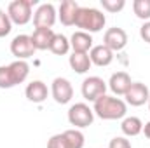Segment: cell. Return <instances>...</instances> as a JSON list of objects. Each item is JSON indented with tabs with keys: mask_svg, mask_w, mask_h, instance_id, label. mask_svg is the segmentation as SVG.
I'll return each instance as SVG.
<instances>
[{
	"mask_svg": "<svg viewBox=\"0 0 150 148\" xmlns=\"http://www.w3.org/2000/svg\"><path fill=\"white\" fill-rule=\"evenodd\" d=\"M47 148H67L65 140H63V134H54V136H51V140L47 141Z\"/></svg>",
	"mask_w": 150,
	"mask_h": 148,
	"instance_id": "cell-27",
	"label": "cell"
},
{
	"mask_svg": "<svg viewBox=\"0 0 150 148\" xmlns=\"http://www.w3.org/2000/svg\"><path fill=\"white\" fill-rule=\"evenodd\" d=\"M56 23V9L52 4H40L33 12V25L35 28H51Z\"/></svg>",
	"mask_w": 150,
	"mask_h": 148,
	"instance_id": "cell-9",
	"label": "cell"
},
{
	"mask_svg": "<svg viewBox=\"0 0 150 148\" xmlns=\"http://www.w3.org/2000/svg\"><path fill=\"white\" fill-rule=\"evenodd\" d=\"M124 5H126L124 0H101V7L107 12H119L124 9Z\"/></svg>",
	"mask_w": 150,
	"mask_h": 148,
	"instance_id": "cell-25",
	"label": "cell"
},
{
	"mask_svg": "<svg viewBox=\"0 0 150 148\" xmlns=\"http://www.w3.org/2000/svg\"><path fill=\"white\" fill-rule=\"evenodd\" d=\"M11 52L19 61H26L28 58H32L35 54V47L32 44V37L30 35H16L11 42Z\"/></svg>",
	"mask_w": 150,
	"mask_h": 148,
	"instance_id": "cell-7",
	"label": "cell"
},
{
	"mask_svg": "<svg viewBox=\"0 0 150 148\" xmlns=\"http://www.w3.org/2000/svg\"><path fill=\"white\" fill-rule=\"evenodd\" d=\"M51 94L58 105H67L74 98V87L68 78L65 77H56L51 84Z\"/></svg>",
	"mask_w": 150,
	"mask_h": 148,
	"instance_id": "cell-6",
	"label": "cell"
},
{
	"mask_svg": "<svg viewBox=\"0 0 150 148\" xmlns=\"http://www.w3.org/2000/svg\"><path fill=\"white\" fill-rule=\"evenodd\" d=\"M77 12H79V4H77V2H74V0H65V2H61L59 12H58L61 25H65V26H74Z\"/></svg>",
	"mask_w": 150,
	"mask_h": 148,
	"instance_id": "cell-15",
	"label": "cell"
},
{
	"mask_svg": "<svg viewBox=\"0 0 150 148\" xmlns=\"http://www.w3.org/2000/svg\"><path fill=\"white\" fill-rule=\"evenodd\" d=\"M93 120H94V111L86 103H75L68 108V122L75 129L89 127L93 124Z\"/></svg>",
	"mask_w": 150,
	"mask_h": 148,
	"instance_id": "cell-4",
	"label": "cell"
},
{
	"mask_svg": "<svg viewBox=\"0 0 150 148\" xmlns=\"http://www.w3.org/2000/svg\"><path fill=\"white\" fill-rule=\"evenodd\" d=\"M14 87V80L11 77L9 66H0V89H11Z\"/></svg>",
	"mask_w": 150,
	"mask_h": 148,
	"instance_id": "cell-24",
	"label": "cell"
},
{
	"mask_svg": "<svg viewBox=\"0 0 150 148\" xmlns=\"http://www.w3.org/2000/svg\"><path fill=\"white\" fill-rule=\"evenodd\" d=\"M93 111L96 117L103 118V120H119L124 118L127 113V105L126 101H122L120 98L115 96H101L100 99L94 101Z\"/></svg>",
	"mask_w": 150,
	"mask_h": 148,
	"instance_id": "cell-1",
	"label": "cell"
},
{
	"mask_svg": "<svg viewBox=\"0 0 150 148\" xmlns=\"http://www.w3.org/2000/svg\"><path fill=\"white\" fill-rule=\"evenodd\" d=\"M35 4H37V0H14V2H11L7 7V14H9L11 21L14 25H21V26L30 23L33 18L32 9Z\"/></svg>",
	"mask_w": 150,
	"mask_h": 148,
	"instance_id": "cell-3",
	"label": "cell"
},
{
	"mask_svg": "<svg viewBox=\"0 0 150 148\" xmlns=\"http://www.w3.org/2000/svg\"><path fill=\"white\" fill-rule=\"evenodd\" d=\"M140 37L143 38L147 44H150V21H145L140 28Z\"/></svg>",
	"mask_w": 150,
	"mask_h": 148,
	"instance_id": "cell-28",
	"label": "cell"
},
{
	"mask_svg": "<svg viewBox=\"0 0 150 148\" xmlns=\"http://www.w3.org/2000/svg\"><path fill=\"white\" fill-rule=\"evenodd\" d=\"M108 148H133V147H131V141L129 140H126L124 136H117V138L110 140Z\"/></svg>",
	"mask_w": 150,
	"mask_h": 148,
	"instance_id": "cell-26",
	"label": "cell"
},
{
	"mask_svg": "<svg viewBox=\"0 0 150 148\" xmlns=\"http://www.w3.org/2000/svg\"><path fill=\"white\" fill-rule=\"evenodd\" d=\"M89 59L96 66H108L113 61V52L103 44L93 45V49L89 51Z\"/></svg>",
	"mask_w": 150,
	"mask_h": 148,
	"instance_id": "cell-13",
	"label": "cell"
},
{
	"mask_svg": "<svg viewBox=\"0 0 150 148\" xmlns=\"http://www.w3.org/2000/svg\"><path fill=\"white\" fill-rule=\"evenodd\" d=\"M11 30H12V21H11L9 14L0 9V38L7 37L11 33Z\"/></svg>",
	"mask_w": 150,
	"mask_h": 148,
	"instance_id": "cell-23",
	"label": "cell"
},
{
	"mask_svg": "<svg viewBox=\"0 0 150 148\" xmlns=\"http://www.w3.org/2000/svg\"><path fill=\"white\" fill-rule=\"evenodd\" d=\"M63 134V140H65V145L67 148H84V134L79 131V129H67Z\"/></svg>",
	"mask_w": 150,
	"mask_h": 148,
	"instance_id": "cell-20",
	"label": "cell"
},
{
	"mask_svg": "<svg viewBox=\"0 0 150 148\" xmlns=\"http://www.w3.org/2000/svg\"><path fill=\"white\" fill-rule=\"evenodd\" d=\"M49 51L52 54H56V56H65L70 51V40L65 37L63 33H56L54 38H52V44H51Z\"/></svg>",
	"mask_w": 150,
	"mask_h": 148,
	"instance_id": "cell-21",
	"label": "cell"
},
{
	"mask_svg": "<svg viewBox=\"0 0 150 148\" xmlns=\"http://www.w3.org/2000/svg\"><path fill=\"white\" fill-rule=\"evenodd\" d=\"M70 47L74 49V52H86L89 54V51L93 49V37L86 32H75L70 37Z\"/></svg>",
	"mask_w": 150,
	"mask_h": 148,
	"instance_id": "cell-16",
	"label": "cell"
},
{
	"mask_svg": "<svg viewBox=\"0 0 150 148\" xmlns=\"http://www.w3.org/2000/svg\"><path fill=\"white\" fill-rule=\"evenodd\" d=\"M54 35H56V33H54L51 28H35V32L30 35L35 51H45V49H49L51 44H52Z\"/></svg>",
	"mask_w": 150,
	"mask_h": 148,
	"instance_id": "cell-14",
	"label": "cell"
},
{
	"mask_svg": "<svg viewBox=\"0 0 150 148\" xmlns=\"http://www.w3.org/2000/svg\"><path fill=\"white\" fill-rule=\"evenodd\" d=\"M126 98V105H131V106H142L145 103H149L150 99V91L149 87L142 82H133L131 87L127 89V92L124 94Z\"/></svg>",
	"mask_w": 150,
	"mask_h": 148,
	"instance_id": "cell-8",
	"label": "cell"
},
{
	"mask_svg": "<svg viewBox=\"0 0 150 148\" xmlns=\"http://www.w3.org/2000/svg\"><path fill=\"white\" fill-rule=\"evenodd\" d=\"M103 45H107L112 52L122 51L127 45V33L119 26L108 28L105 32V35H103Z\"/></svg>",
	"mask_w": 150,
	"mask_h": 148,
	"instance_id": "cell-10",
	"label": "cell"
},
{
	"mask_svg": "<svg viewBox=\"0 0 150 148\" xmlns=\"http://www.w3.org/2000/svg\"><path fill=\"white\" fill-rule=\"evenodd\" d=\"M107 18L100 9L94 7H79L77 18H75V26L80 28V32L86 33H98L105 28Z\"/></svg>",
	"mask_w": 150,
	"mask_h": 148,
	"instance_id": "cell-2",
	"label": "cell"
},
{
	"mask_svg": "<svg viewBox=\"0 0 150 148\" xmlns=\"http://www.w3.org/2000/svg\"><path fill=\"white\" fill-rule=\"evenodd\" d=\"M149 111H150V99H149Z\"/></svg>",
	"mask_w": 150,
	"mask_h": 148,
	"instance_id": "cell-30",
	"label": "cell"
},
{
	"mask_svg": "<svg viewBox=\"0 0 150 148\" xmlns=\"http://www.w3.org/2000/svg\"><path fill=\"white\" fill-rule=\"evenodd\" d=\"M133 11H134L136 18H140L143 21H150V0H134Z\"/></svg>",
	"mask_w": 150,
	"mask_h": 148,
	"instance_id": "cell-22",
	"label": "cell"
},
{
	"mask_svg": "<svg viewBox=\"0 0 150 148\" xmlns=\"http://www.w3.org/2000/svg\"><path fill=\"white\" fill-rule=\"evenodd\" d=\"M143 132H145V136L150 140V120L145 124V125H143Z\"/></svg>",
	"mask_w": 150,
	"mask_h": 148,
	"instance_id": "cell-29",
	"label": "cell"
},
{
	"mask_svg": "<svg viewBox=\"0 0 150 148\" xmlns=\"http://www.w3.org/2000/svg\"><path fill=\"white\" fill-rule=\"evenodd\" d=\"M107 87H108V85H107V82H105L101 77L93 75V77L84 78L82 87H80V92H82V96H84L86 101L94 103L96 99H100L101 96L107 94Z\"/></svg>",
	"mask_w": 150,
	"mask_h": 148,
	"instance_id": "cell-5",
	"label": "cell"
},
{
	"mask_svg": "<svg viewBox=\"0 0 150 148\" xmlns=\"http://www.w3.org/2000/svg\"><path fill=\"white\" fill-rule=\"evenodd\" d=\"M25 96H26V99L32 101V103H42V101L47 99L49 89H47V85H45L42 80H32V82L26 85V89H25Z\"/></svg>",
	"mask_w": 150,
	"mask_h": 148,
	"instance_id": "cell-11",
	"label": "cell"
},
{
	"mask_svg": "<svg viewBox=\"0 0 150 148\" xmlns=\"http://www.w3.org/2000/svg\"><path fill=\"white\" fill-rule=\"evenodd\" d=\"M120 129L126 136L133 138V136H138L140 132H143V122L138 117H124L122 124H120Z\"/></svg>",
	"mask_w": 150,
	"mask_h": 148,
	"instance_id": "cell-19",
	"label": "cell"
},
{
	"mask_svg": "<svg viewBox=\"0 0 150 148\" xmlns=\"http://www.w3.org/2000/svg\"><path fill=\"white\" fill-rule=\"evenodd\" d=\"M131 77L126 72H115L112 73L110 80H108V87L115 96H124L127 92V89L131 87Z\"/></svg>",
	"mask_w": 150,
	"mask_h": 148,
	"instance_id": "cell-12",
	"label": "cell"
},
{
	"mask_svg": "<svg viewBox=\"0 0 150 148\" xmlns=\"http://www.w3.org/2000/svg\"><path fill=\"white\" fill-rule=\"evenodd\" d=\"M7 66H9L11 77H12V80H14V85L23 84V82L28 78V73H30V65H28L26 61H19V59H16V61H12V63H11V65H7Z\"/></svg>",
	"mask_w": 150,
	"mask_h": 148,
	"instance_id": "cell-17",
	"label": "cell"
},
{
	"mask_svg": "<svg viewBox=\"0 0 150 148\" xmlns=\"http://www.w3.org/2000/svg\"><path fill=\"white\" fill-rule=\"evenodd\" d=\"M68 63L72 66V70L77 72V73H86L89 72L91 68V59H89V54L86 52H72V56L68 58Z\"/></svg>",
	"mask_w": 150,
	"mask_h": 148,
	"instance_id": "cell-18",
	"label": "cell"
}]
</instances>
